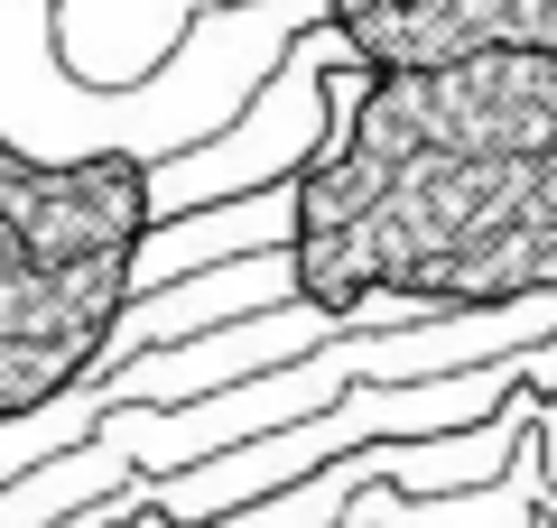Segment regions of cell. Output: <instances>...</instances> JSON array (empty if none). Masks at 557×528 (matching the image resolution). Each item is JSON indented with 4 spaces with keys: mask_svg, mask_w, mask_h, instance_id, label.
I'll return each instance as SVG.
<instances>
[{
    "mask_svg": "<svg viewBox=\"0 0 557 528\" xmlns=\"http://www.w3.org/2000/svg\"><path fill=\"white\" fill-rule=\"evenodd\" d=\"M288 306L511 315L557 297V65L520 47L381 65L288 167Z\"/></svg>",
    "mask_w": 557,
    "mask_h": 528,
    "instance_id": "cell-1",
    "label": "cell"
},
{
    "mask_svg": "<svg viewBox=\"0 0 557 528\" xmlns=\"http://www.w3.org/2000/svg\"><path fill=\"white\" fill-rule=\"evenodd\" d=\"M325 38L344 47L354 75L446 65L483 47H520L557 65V0H325Z\"/></svg>",
    "mask_w": 557,
    "mask_h": 528,
    "instance_id": "cell-3",
    "label": "cell"
},
{
    "mask_svg": "<svg viewBox=\"0 0 557 528\" xmlns=\"http://www.w3.org/2000/svg\"><path fill=\"white\" fill-rule=\"evenodd\" d=\"M159 223L139 149L38 158L0 130V427L65 408L121 352Z\"/></svg>",
    "mask_w": 557,
    "mask_h": 528,
    "instance_id": "cell-2",
    "label": "cell"
}]
</instances>
